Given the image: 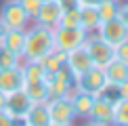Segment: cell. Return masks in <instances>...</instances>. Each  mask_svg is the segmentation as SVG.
I'll list each match as a JSON object with an SVG mask.
<instances>
[{"label": "cell", "instance_id": "cell-1", "mask_svg": "<svg viewBox=\"0 0 128 126\" xmlns=\"http://www.w3.org/2000/svg\"><path fill=\"white\" fill-rule=\"evenodd\" d=\"M55 48V40H52V30L44 28V25L32 23L25 28V44L21 59L23 61H40L46 52Z\"/></svg>", "mask_w": 128, "mask_h": 126}, {"label": "cell", "instance_id": "cell-22", "mask_svg": "<svg viewBox=\"0 0 128 126\" xmlns=\"http://www.w3.org/2000/svg\"><path fill=\"white\" fill-rule=\"evenodd\" d=\"M111 126H128V99L114 101V124Z\"/></svg>", "mask_w": 128, "mask_h": 126}, {"label": "cell", "instance_id": "cell-36", "mask_svg": "<svg viewBox=\"0 0 128 126\" xmlns=\"http://www.w3.org/2000/svg\"><path fill=\"white\" fill-rule=\"evenodd\" d=\"M17 126H23V124H21V122H19V124H17Z\"/></svg>", "mask_w": 128, "mask_h": 126}, {"label": "cell", "instance_id": "cell-29", "mask_svg": "<svg viewBox=\"0 0 128 126\" xmlns=\"http://www.w3.org/2000/svg\"><path fill=\"white\" fill-rule=\"evenodd\" d=\"M116 92H118V99H128V80L118 84L116 86Z\"/></svg>", "mask_w": 128, "mask_h": 126}, {"label": "cell", "instance_id": "cell-5", "mask_svg": "<svg viewBox=\"0 0 128 126\" xmlns=\"http://www.w3.org/2000/svg\"><path fill=\"white\" fill-rule=\"evenodd\" d=\"M0 21L4 23L6 30H25L32 23V19L28 17L21 4L17 0H6V2L0 6Z\"/></svg>", "mask_w": 128, "mask_h": 126}, {"label": "cell", "instance_id": "cell-4", "mask_svg": "<svg viewBox=\"0 0 128 126\" xmlns=\"http://www.w3.org/2000/svg\"><path fill=\"white\" fill-rule=\"evenodd\" d=\"M74 82H76L78 90L90 92V94H94V97H99V94L103 92V88L107 86V78H105L103 67H97V65H92V67H88L86 72H82Z\"/></svg>", "mask_w": 128, "mask_h": 126}, {"label": "cell", "instance_id": "cell-33", "mask_svg": "<svg viewBox=\"0 0 128 126\" xmlns=\"http://www.w3.org/2000/svg\"><path fill=\"white\" fill-rule=\"evenodd\" d=\"M82 126H107V124H97V122H90V120H88V122L82 124Z\"/></svg>", "mask_w": 128, "mask_h": 126}, {"label": "cell", "instance_id": "cell-13", "mask_svg": "<svg viewBox=\"0 0 128 126\" xmlns=\"http://www.w3.org/2000/svg\"><path fill=\"white\" fill-rule=\"evenodd\" d=\"M67 99H69V101H72V105H74L76 118L86 120L88 114H90V109H92V105H94V94L84 92V90H78V88L74 86V90L67 94Z\"/></svg>", "mask_w": 128, "mask_h": 126}, {"label": "cell", "instance_id": "cell-25", "mask_svg": "<svg viewBox=\"0 0 128 126\" xmlns=\"http://www.w3.org/2000/svg\"><path fill=\"white\" fill-rule=\"evenodd\" d=\"M17 2L21 4V8L28 13V17L34 21V17L38 15V10H40V6H42V2H44V0H17Z\"/></svg>", "mask_w": 128, "mask_h": 126}, {"label": "cell", "instance_id": "cell-14", "mask_svg": "<svg viewBox=\"0 0 128 126\" xmlns=\"http://www.w3.org/2000/svg\"><path fill=\"white\" fill-rule=\"evenodd\" d=\"M23 126H50V116H48V107H46V101H38L32 103L30 112L25 114V118L21 120Z\"/></svg>", "mask_w": 128, "mask_h": 126}, {"label": "cell", "instance_id": "cell-30", "mask_svg": "<svg viewBox=\"0 0 128 126\" xmlns=\"http://www.w3.org/2000/svg\"><path fill=\"white\" fill-rule=\"evenodd\" d=\"M59 4H61L63 10H67V8H80L78 0H59Z\"/></svg>", "mask_w": 128, "mask_h": 126}, {"label": "cell", "instance_id": "cell-2", "mask_svg": "<svg viewBox=\"0 0 128 126\" xmlns=\"http://www.w3.org/2000/svg\"><path fill=\"white\" fill-rule=\"evenodd\" d=\"M88 34L82 28H55L52 30V40H55V48L61 52H69L78 46H84Z\"/></svg>", "mask_w": 128, "mask_h": 126}, {"label": "cell", "instance_id": "cell-18", "mask_svg": "<svg viewBox=\"0 0 128 126\" xmlns=\"http://www.w3.org/2000/svg\"><path fill=\"white\" fill-rule=\"evenodd\" d=\"M40 63V67L44 70L46 76H50V74H55V72H59L63 65H65V52H61V50H57V48H52L50 52H46L44 57L38 61Z\"/></svg>", "mask_w": 128, "mask_h": 126}, {"label": "cell", "instance_id": "cell-9", "mask_svg": "<svg viewBox=\"0 0 128 126\" xmlns=\"http://www.w3.org/2000/svg\"><path fill=\"white\" fill-rule=\"evenodd\" d=\"M46 107H48V116L52 124H74L76 120V112H74V105L67 97L61 99H48L46 101Z\"/></svg>", "mask_w": 128, "mask_h": 126}, {"label": "cell", "instance_id": "cell-27", "mask_svg": "<svg viewBox=\"0 0 128 126\" xmlns=\"http://www.w3.org/2000/svg\"><path fill=\"white\" fill-rule=\"evenodd\" d=\"M118 19L128 28V0H122L120 2V8H118Z\"/></svg>", "mask_w": 128, "mask_h": 126}, {"label": "cell", "instance_id": "cell-16", "mask_svg": "<svg viewBox=\"0 0 128 126\" xmlns=\"http://www.w3.org/2000/svg\"><path fill=\"white\" fill-rule=\"evenodd\" d=\"M0 44L4 48H8L10 52H15V55H21L23 44H25V30H4Z\"/></svg>", "mask_w": 128, "mask_h": 126}, {"label": "cell", "instance_id": "cell-12", "mask_svg": "<svg viewBox=\"0 0 128 126\" xmlns=\"http://www.w3.org/2000/svg\"><path fill=\"white\" fill-rule=\"evenodd\" d=\"M86 120L111 126L114 124V103L107 101V99H103V97H94V105H92V109H90Z\"/></svg>", "mask_w": 128, "mask_h": 126}, {"label": "cell", "instance_id": "cell-7", "mask_svg": "<svg viewBox=\"0 0 128 126\" xmlns=\"http://www.w3.org/2000/svg\"><path fill=\"white\" fill-rule=\"evenodd\" d=\"M94 34L101 40H105L109 46H118L120 42H124L128 38V28L118 17H114V19H107V21H101Z\"/></svg>", "mask_w": 128, "mask_h": 126}, {"label": "cell", "instance_id": "cell-24", "mask_svg": "<svg viewBox=\"0 0 128 126\" xmlns=\"http://www.w3.org/2000/svg\"><path fill=\"white\" fill-rule=\"evenodd\" d=\"M59 25L61 28H80V8H67L61 13V19H59ZM57 25V28H59Z\"/></svg>", "mask_w": 128, "mask_h": 126}, {"label": "cell", "instance_id": "cell-28", "mask_svg": "<svg viewBox=\"0 0 128 126\" xmlns=\"http://www.w3.org/2000/svg\"><path fill=\"white\" fill-rule=\"evenodd\" d=\"M19 122H15L6 112H0V126H17Z\"/></svg>", "mask_w": 128, "mask_h": 126}, {"label": "cell", "instance_id": "cell-15", "mask_svg": "<svg viewBox=\"0 0 128 126\" xmlns=\"http://www.w3.org/2000/svg\"><path fill=\"white\" fill-rule=\"evenodd\" d=\"M17 88H23V74L21 65L8 67V70H0V90L2 92H13Z\"/></svg>", "mask_w": 128, "mask_h": 126}, {"label": "cell", "instance_id": "cell-19", "mask_svg": "<svg viewBox=\"0 0 128 126\" xmlns=\"http://www.w3.org/2000/svg\"><path fill=\"white\" fill-rule=\"evenodd\" d=\"M101 23L99 13L94 6H80V28H82L86 34H94Z\"/></svg>", "mask_w": 128, "mask_h": 126}, {"label": "cell", "instance_id": "cell-8", "mask_svg": "<svg viewBox=\"0 0 128 126\" xmlns=\"http://www.w3.org/2000/svg\"><path fill=\"white\" fill-rule=\"evenodd\" d=\"M32 103H34V101L28 97V92H25L23 88H17V90H13V92H8V94H6L4 112H6L10 118L15 120V122H21V120L25 118V114L30 112Z\"/></svg>", "mask_w": 128, "mask_h": 126}, {"label": "cell", "instance_id": "cell-20", "mask_svg": "<svg viewBox=\"0 0 128 126\" xmlns=\"http://www.w3.org/2000/svg\"><path fill=\"white\" fill-rule=\"evenodd\" d=\"M23 90L28 92V97H30L34 103H38V101H48V86H46V80L36 82V84H28V86H23Z\"/></svg>", "mask_w": 128, "mask_h": 126}, {"label": "cell", "instance_id": "cell-35", "mask_svg": "<svg viewBox=\"0 0 128 126\" xmlns=\"http://www.w3.org/2000/svg\"><path fill=\"white\" fill-rule=\"evenodd\" d=\"M50 126H74V124H50Z\"/></svg>", "mask_w": 128, "mask_h": 126}, {"label": "cell", "instance_id": "cell-6", "mask_svg": "<svg viewBox=\"0 0 128 126\" xmlns=\"http://www.w3.org/2000/svg\"><path fill=\"white\" fill-rule=\"evenodd\" d=\"M46 86H48V99H61L74 90L76 82H74V76L69 74V70L63 65L59 72L46 76Z\"/></svg>", "mask_w": 128, "mask_h": 126}, {"label": "cell", "instance_id": "cell-37", "mask_svg": "<svg viewBox=\"0 0 128 126\" xmlns=\"http://www.w3.org/2000/svg\"><path fill=\"white\" fill-rule=\"evenodd\" d=\"M116 2H122V0H116Z\"/></svg>", "mask_w": 128, "mask_h": 126}, {"label": "cell", "instance_id": "cell-10", "mask_svg": "<svg viewBox=\"0 0 128 126\" xmlns=\"http://www.w3.org/2000/svg\"><path fill=\"white\" fill-rule=\"evenodd\" d=\"M61 13H63V8H61L59 0H44L40 10H38V15L34 17V23L44 25V28H48V30H55L57 25H59Z\"/></svg>", "mask_w": 128, "mask_h": 126}, {"label": "cell", "instance_id": "cell-32", "mask_svg": "<svg viewBox=\"0 0 128 126\" xmlns=\"http://www.w3.org/2000/svg\"><path fill=\"white\" fill-rule=\"evenodd\" d=\"M4 103H6V92L0 90V112H4Z\"/></svg>", "mask_w": 128, "mask_h": 126}, {"label": "cell", "instance_id": "cell-34", "mask_svg": "<svg viewBox=\"0 0 128 126\" xmlns=\"http://www.w3.org/2000/svg\"><path fill=\"white\" fill-rule=\"evenodd\" d=\"M4 30H6V28H4V23H2V21H0V38H2V34H4Z\"/></svg>", "mask_w": 128, "mask_h": 126}, {"label": "cell", "instance_id": "cell-26", "mask_svg": "<svg viewBox=\"0 0 128 126\" xmlns=\"http://www.w3.org/2000/svg\"><path fill=\"white\" fill-rule=\"evenodd\" d=\"M114 52H116V59L118 61H122V63L128 65V38L124 42H120L118 46H114Z\"/></svg>", "mask_w": 128, "mask_h": 126}, {"label": "cell", "instance_id": "cell-31", "mask_svg": "<svg viewBox=\"0 0 128 126\" xmlns=\"http://www.w3.org/2000/svg\"><path fill=\"white\" fill-rule=\"evenodd\" d=\"M78 4L80 6H97L99 0H78Z\"/></svg>", "mask_w": 128, "mask_h": 126}, {"label": "cell", "instance_id": "cell-17", "mask_svg": "<svg viewBox=\"0 0 128 126\" xmlns=\"http://www.w3.org/2000/svg\"><path fill=\"white\" fill-rule=\"evenodd\" d=\"M103 72H105V78H107V84H114V86L128 80V65L118 59H114L107 67H103Z\"/></svg>", "mask_w": 128, "mask_h": 126}, {"label": "cell", "instance_id": "cell-11", "mask_svg": "<svg viewBox=\"0 0 128 126\" xmlns=\"http://www.w3.org/2000/svg\"><path fill=\"white\" fill-rule=\"evenodd\" d=\"M65 67L74 76V80H76L82 72H86L88 67H92V61H90L86 48H84V46H78V48L65 52Z\"/></svg>", "mask_w": 128, "mask_h": 126}, {"label": "cell", "instance_id": "cell-21", "mask_svg": "<svg viewBox=\"0 0 128 126\" xmlns=\"http://www.w3.org/2000/svg\"><path fill=\"white\" fill-rule=\"evenodd\" d=\"M97 13H99V19L101 21H107V19H114L118 17V8H120V2L116 0H99L97 6Z\"/></svg>", "mask_w": 128, "mask_h": 126}, {"label": "cell", "instance_id": "cell-23", "mask_svg": "<svg viewBox=\"0 0 128 126\" xmlns=\"http://www.w3.org/2000/svg\"><path fill=\"white\" fill-rule=\"evenodd\" d=\"M23 63L21 59V55H15V52H10L8 48H4L2 44H0V70H8V67H17Z\"/></svg>", "mask_w": 128, "mask_h": 126}, {"label": "cell", "instance_id": "cell-3", "mask_svg": "<svg viewBox=\"0 0 128 126\" xmlns=\"http://www.w3.org/2000/svg\"><path fill=\"white\" fill-rule=\"evenodd\" d=\"M84 48H86L92 65H97V67H107L116 59L114 46H109L105 40H101L97 34H88L86 42H84Z\"/></svg>", "mask_w": 128, "mask_h": 126}]
</instances>
